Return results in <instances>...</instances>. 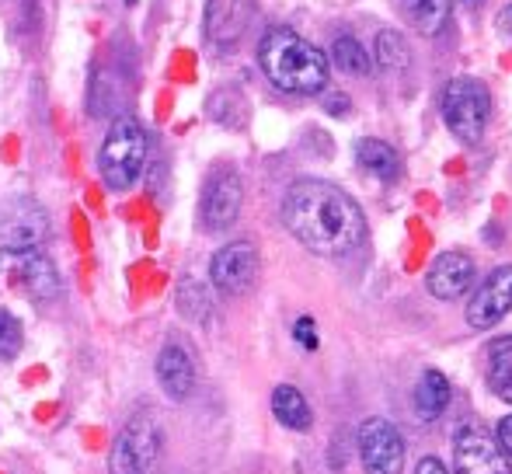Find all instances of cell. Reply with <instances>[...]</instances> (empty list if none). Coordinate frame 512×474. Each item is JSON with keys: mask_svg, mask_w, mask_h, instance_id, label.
Wrapping results in <instances>:
<instances>
[{"mask_svg": "<svg viewBox=\"0 0 512 474\" xmlns=\"http://www.w3.org/2000/svg\"><path fill=\"white\" fill-rule=\"evenodd\" d=\"M25 346V332H21V321L11 311L0 307V359H14Z\"/></svg>", "mask_w": 512, "mask_h": 474, "instance_id": "24", "label": "cell"}, {"mask_svg": "<svg viewBox=\"0 0 512 474\" xmlns=\"http://www.w3.org/2000/svg\"><path fill=\"white\" fill-rule=\"evenodd\" d=\"M258 67L286 95H321V91H328V56L293 28H269L262 35Z\"/></svg>", "mask_w": 512, "mask_h": 474, "instance_id": "2", "label": "cell"}, {"mask_svg": "<svg viewBox=\"0 0 512 474\" xmlns=\"http://www.w3.org/2000/svg\"><path fill=\"white\" fill-rule=\"evenodd\" d=\"M283 224L321 258L352 255L366 241V217L345 189L321 178H300L283 196Z\"/></svg>", "mask_w": 512, "mask_h": 474, "instance_id": "1", "label": "cell"}, {"mask_svg": "<svg viewBox=\"0 0 512 474\" xmlns=\"http://www.w3.org/2000/svg\"><path fill=\"white\" fill-rule=\"evenodd\" d=\"M18 283L28 290V297L42 300V304H49V300L60 297V272H56V265L49 262L46 255H39V251L21 255Z\"/></svg>", "mask_w": 512, "mask_h": 474, "instance_id": "15", "label": "cell"}, {"mask_svg": "<svg viewBox=\"0 0 512 474\" xmlns=\"http://www.w3.org/2000/svg\"><path fill=\"white\" fill-rule=\"evenodd\" d=\"M293 339L300 342L304 349H317V332H314V318H300L293 325Z\"/></svg>", "mask_w": 512, "mask_h": 474, "instance_id": "25", "label": "cell"}, {"mask_svg": "<svg viewBox=\"0 0 512 474\" xmlns=\"http://www.w3.org/2000/svg\"><path fill=\"white\" fill-rule=\"evenodd\" d=\"M126 4H136V0H126Z\"/></svg>", "mask_w": 512, "mask_h": 474, "instance_id": "31", "label": "cell"}, {"mask_svg": "<svg viewBox=\"0 0 512 474\" xmlns=\"http://www.w3.org/2000/svg\"><path fill=\"white\" fill-rule=\"evenodd\" d=\"M464 4H478V0H464Z\"/></svg>", "mask_w": 512, "mask_h": 474, "instance_id": "30", "label": "cell"}, {"mask_svg": "<svg viewBox=\"0 0 512 474\" xmlns=\"http://www.w3.org/2000/svg\"><path fill=\"white\" fill-rule=\"evenodd\" d=\"M331 63H335L342 74L349 77H366L373 70V56L363 49V42L356 39V35H338L335 42H331Z\"/></svg>", "mask_w": 512, "mask_h": 474, "instance_id": "21", "label": "cell"}, {"mask_svg": "<svg viewBox=\"0 0 512 474\" xmlns=\"http://www.w3.org/2000/svg\"><path fill=\"white\" fill-rule=\"evenodd\" d=\"M178 311H182V318L196 321V325H206L209 314H213V300H209V290L199 279H182L178 283Z\"/></svg>", "mask_w": 512, "mask_h": 474, "instance_id": "22", "label": "cell"}, {"mask_svg": "<svg viewBox=\"0 0 512 474\" xmlns=\"http://www.w3.org/2000/svg\"><path fill=\"white\" fill-rule=\"evenodd\" d=\"M453 401V387L450 377L443 370H425L415 384V415L422 422H436L439 415L450 408Z\"/></svg>", "mask_w": 512, "mask_h": 474, "instance_id": "16", "label": "cell"}, {"mask_svg": "<svg viewBox=\"0 0 512 474\" xmlns=\"http://www.w3.org/2000/svg\"><path fill=\"white\" fill-rule=\"evenodd\" d=\"M255 18V0H209L206 35L216 46H234Z\"/></svg>", "mask_w": 512, "mask_h": 474, "instance_id": "13", "label": "cell"}, {"mask_svg": "<svg viewBox=\"0 0 512 474\" xmlns=\"http://www.w3.org/2000/svg\"><path fill=\"white\" fill-rule=\"evenodd\" d=\"M495 25H499V32H502V35H509V39H512V4L502 7L499 18H495Z\"/></svg>", "mask_w": 512, "mask_h": 474, "instance_id": "29", "label": "cell"}, {"mask_svg": "<svg viewBox=\"0 0 512 474\" xmlns=\"http://www.w3.org/2000/svg\"><path fill=\"white\" fill-rule=\"evenodd\" d=\"M356 161H359V168L370 171L380 182H394V178L401 175L398 150H394L391 143L377 140V136H363V140L356 143Z\"/></svg>", "mask_w": 512, "mask_h": 474, "instance_id": "17", "label": "cell"}, {"mask_svg": "<svg viewBox=\"0 0 512 474\" xmlns=\"http://www.w3.org/2000/svg\"><path fill=\"white\" fill-rule=\"evenodd\" d=\"M157 384L171 401H185L196 391V359L182 342H164L161 356H157Z\"/></svg>", "mask_w": 512, "mask_h": 474, "instance_id": "14", "label": "cell"}, {"mask_svg": "<svg viewBox=\"0 0 512 474\" xmlns=\"http://www.w3.org/2000/svg\"><path fill=\"white\" fill-rule=\"evenodd\" d=\"M495 443H499V450L512 461V415L499 419V426H495Z\"/></svg>", "mask_w": 512, "mask_h": 474, "instance_id": "27", "label": "cell"}, {"mask_svg": "<svg viewBox=\"0 0 512 474\" xmlns=\"http://www.w3.org/2000/svg\"><path fill=\"white\" fill-rule=\"evenodd\" d=\"M143 164H147V133H143V126L136 119H115L102 150H98V168H102L105 185L115 192H126L143 175Z\"/></svg>", "mask_w": 512, "mask_h": 474, "instance_id": "3", "label": "cell"}, {"mask_svg": "<svg viewBox=\"0 0 512 474\" xmlns=\"http://www.w3.org/2000/svg\"><path fill=\"white\" fill-rule=\"evenodd\" d=\"M272 415L283 422L293 433H307L314 426V412H310V401L304 398V391H297L293 384H279L272 391Z\"/></svg>", "mask_w": 512, "mask_h": 474, "instance_id": "18", "label": "cell"}, {"mask_svg": "<svg viewBox=\"0 0 512 474\" xmlns=\"http://www.w3.org/2000/svg\"><path fill=\"white\" fill-rule=\"evenodd\" d=\"M478 283V265L467 251H443L425 272V290L436 300H460Z\"/></svg>", "mask_w": 512, "mask_h": 474, "instance_id": "12", "label": "cell"}, {"mask_svg": "<svg viewBox=\"0 0 512 474\" xmlns=\"http://www.w3.org/2000/svg\"><path fill=\"white\" fill-rule=\"evenodd\" d=\"M453 474H512V461L485 429L464 422L453 429Z\"/></svg>", "mask_w": 512, "mask_h": 474, "instance_id": "9", "label": "cell"}, {"mask_svg": "<svg viewBox=\"0 0 512 474\" xmlns=\"http://www.w3.org/2000/svg\"><path fill=\"white\" fill-rule=\"evenodd\" d=\"M450 7L453 0H401V11H405L408 25L418 35H425V39L443 32L446 21H450Z\"/></svg>", "mask_w": 512, "mask_h": 474, "instance_id": "19", "label": "cell"}, {"mask_svg": "<svg viewBox=\"0 0 512 474\" xmlns=\"http://www.w3.org/2000/svg\"><path fill=\"white\" fill-rule=\"evenodd\" d=\"M439 109H443V122L460 143H481L492 119V95L478 77H453L443 88L439 98Z\"/></svg>", "mask_w": 512, "mask_h": 474, "instance_id": "4", "label": "cell"}, {"mask_svg": "<svg viewBox=\"0 0 512 474\" xmlns=\"http://www.w3.org/2000/svg\"><path fill=\"white\" fill-rule=\"evenodd\" d=\"M258 269H262V262H258L255 244L234 241V244H223L213 255V262H209V279H213V286L223 297H244V293L258 283Z\"/></svg>", "mask_w": 512, "mask_h": 474, "instance_id": "10", "label": "cell"}, {"mask_svg": "<svg viewBox=\"0 0 512 474\" xmlns=\"http://www.w3.org/2000/svg\"><path fill=\"white\" fill-rule=\"evenodd\" d=\"M488 387L495 398L512 405V335H499L488 346Z\"/></svg>", "mask_w": 512, "mask_h": 474, "instance_id": "20", "label": "cell"}, {"mask_svg": "<svg viewBox=\"0 0 512 474\" xmlns=\"http://www.w3.org/2000/svg\"><path fill=\"white\" fill-rule=\"evenodd\" d=\"M324 109L331 112V116H349V109H352V102L342 95V91H324Z\"/></svg>", "mask_w": 512, "mask_h": 474, "instance_id": "26", "label": "cell"}, {"mask_svg": "<svg viewBox=\"0 0 512 474\" xmlns=\"http://www.w3.org/2000/svg\"><path fill=\"white\" fill-rule=\"evenodd\" d=\"M164 450V429L154 412H136L115 436L108 474H154Z\"/></svg>", "mask_w": 512, "mask_h": 474, "instance_id": "5", "label": "cell"}, {"mask_svg": "<svg viewBox=\"0 0 512 474\" xmlns=\"http://www.w3.org/2000/svg\"><path fill=\"white\" fill-rule=\"evenodd\" d=\"M244 203V185L234 168H216L203 185V199H199V224L209 234H220L237 224Z\"/></svg>", "mask_w": 512, "mask_h": 474, "instance_id": "8", "label": "cell"}, {"mask_svg": "<svg viewBox=\"0 0 512 474\" xmlns=\"http://www.w3.org/2000/svg\"><path fill=\"white\" fill-rule=\"evenodd\" d=\"M49 237V213L35 199H0V251L4 255H32Z\"/></svg>", "mask_w": 512, "mask_h": 474, "instance_id": "6", "label": "cell"}, {"mask_svg": "<svg viewBox=\"0 0 512 474\" xmlns=\"http://www.w3.org/2000/svg\"><path fill=\"white\" fill-rule=\"evenodd\" d=\"M373 60H377L384 70L408 67V60H411L408 39L401 32H394V28H384V32H377V39H373Z\"/></svg>", "mask_w": 512, "mask_h": 474, "instance_id": "23", "label": "cell"}, {"mask_svg": "<svg viewBox=\"0 0 512 474\" xmlns=\"http://www.w3.org/2000/svg\"><path fill=\"white\" fill-rule=\"evenodd\" d=\"M512 314V265H499L467 300V325L488 332Z\"/></svg>", "mask_w": 512, "mask_h": 474, "instance_id": "11", "label": "cell"}, {"mask_svg": "<svg viewBox=\"0 0 512 474\" xmlns=\"http://www.w3.org/2000/svg\"><path fill=\"white\" fill-rule=\"evenodd\" d=\"M359 461L366 474H401L405 471V440L398 426L384 415H373L356 433Z\"/></svg>", "mask_w": 512, "mask_h": 474, "instance_id": "7", "label": "cell"}, {"mask_svg": "<svg viewBox=\"0 0 512 474\" xmlns=\"http://www.w3.org/2000/svg\"><path fill=\"white\" fill-rule=\"evenodd\" d=\"M415 474H450L446 471V464L439 461V457H422V461H418V468H415Z\"/></svg>", "mask_w": 512, "mask_h": 474, "instance_id": "28", "label": "cell"}]
</instances>
